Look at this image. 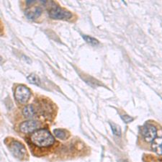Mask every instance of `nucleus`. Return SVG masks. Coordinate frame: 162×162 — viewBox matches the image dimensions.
I'll return each instance as SVG.
<instances>
[{"mask_svg": "<svg viewBox=\"0 0 162 162\" xmlns=\"http://www.w3.org/2000/svg\"><path fill=\"white\" fill-rule=\"evenodd\" d=\"M53 133L59 139L64 140L67 138V133H66L65 130L62 129H55L53 130Z\"/></svg>", "mask_w": 162, "mask_h": 162, "instance_id": "f8f14e48", "label": "nucleus"}, {"mask_svg": "<svg viewBox=\"0 0 162 162\" xmlns=\"http://www.w3.org/2000/svg\"><path fill=\"white\" fill-rule=\"evenodd\" d=\"M82 37H83L84 40L87 43L90 44L91 46H97L99 45V41L95 38H92V37L89 36H85V35H83Z\"/></svg>", "mask_w": 162, "mask_h": 162, "instance_id": "9b49d317", "label": "nucleus"}, {"mask_svg": "<svg viewBox=\"0 0 162 162\" xmlns=\"http://www.w3.org/2000/svg\"><path fill=\"white\" fill-rule=\"evenodd\" d=\"M35 3V1H27V4L28 5H31V4Z\"/></svg>", "mask_w": 162, "mask_h": 162, "instance_id": "2eb2a0df", "label": "nucleus"}, {"mask_svg": "<svg viewBox=\"0 0 162 162\" xmlns=\"http://www.w3.org/2000/svg\"><path fill=\"white\" fill-rule=\"evenodd\" d=\"M31 142L40 148H46L52 146L55 139L51 133L46 129H40L33 132L30 136Z\"/></svg>", "mask_w": 162, "mask_h": 162, "instance_id": "f257e3e1", "label": "nucleus"}, {"mask_svg": "<svg viewBox=\"0 0 162 162\" xmlns=\"http://www.w3.org/2000/svg\"><path fill=\"white\" fill-rule=\"evenodd\" d=\"M27 79H28L29 82L33 84H35V85H37V86L40 85V78H39L38 76L36 75V74H31L28 76Z\"/></svg>", "mask_w": 162, "mask_h": 162, "instance_id": "9d476101", "label": "nucleus"}, {"mask_svg": "<svg viewBox=\"0 0 162 162\" xmlns=\"http://www.w3.org/2000/svg\"><path fill=\"white\" fill-rule=\"evenodd\" d=\"M10 150L13 155L18 159H22L26 153V149L22 143L19 141H12L10 145Z\"/></svg>", "mask_w": 162, "mask_h": 162, "instance_id": "39448f33", "label": "nucleus"}, {"mask_svg": "<svg viewBox=\"0 0 162 162\" xmlns=\"http://www.w3.org/2000/svg\"><path fill=\"white\" fill-rule=\"evenodd\" d=\"M162 146V139L161 137H156L154 139L152 140V149L154 152H156L159 155H161L162 153L161 149Z\"/></svg>", "mask_w": 162, "mask_h": 162, "instance_id": "6e6552de", "label": "nucleus"}, {"mask_svg": "<svg viewBox=\"0 0 162 162\" xmlns=\"http://www.w3.org/2000/svg\"><path fill=\"white\" fill-rule=\"evenodd\" d=\"M121 118H122V120H123L126 123H128V122H130L131 121L133 120V118H132V117L129 115H121Z\"/></svg>", "mask_w": 162, "mask_h": 162, "instance_id": "4468645a", "label": "nucleus"}, {"mask_svg": "<svg viewBox=\"0 0 162 162\" xmlns=\"http://www.w3.org/2000/svg\"><path fill=\"white\" fill-rule=\"evenodd\" d=\"M22 113L26 118H30L34 116L35 113H36V111H35L34 107H33L32 105H29L24 107V109H23L22 110Z\"/></svg>", "mask_w": 162, "mask_h": 162, "instance_id": "1a4fd4ad", "label": "nucleus"}, {"mask_svg": "<svg viewBox=\"0 0 162 162\" xmlns=\"http://www.w3.org/2000/svg\"><path fill=\"white\" fill-rule=\"evenodd\" d=\"M31 95L30 91L28 87L23 85H19L15 91V97L17 102L20 104H25L30 99Z\"/></svg>", "mask_w": 162, "mask_h": 162, "instance_id": "f03ea898", "label": "nucleus"}, {"mask_svg": "<svg viewBox=\"0 0 162 162\" xmlns=\"http://www.w3.org/2000/svg\"><path fill=\"white\" fill-rule=\"evenodd\" d=\"M2 61H3V58L1 56H0V62H2Z\"/></svg>", "mask_w": 162, "mask_h": 162, "instance_id": "dca6fc26", "label": "nucleus"}, {"mask_svg": "<svg viewBox=\"0 0 162 162\" xmlns=\"http://www.w3.org/2000/svg\"><path fill=\"white\" fill-rule=\"evenodd\" d=\"M119 162H127L126 161H119Z\"/></svg>", "mask_w": 162, "mask_h": 162, "instance_id": "f3484780", "label": "nucleus"}, {"mask_svg": "<svg viewBox=\"0 0 162 162\" xmlns=\"http://www.w3.org/2000/svg\"><path fill=\"white\" fill-rule=\"evenodd\" d=\"M141 134L146 141L151 142L154 138L157 137V130L156 127L152 125H146L141 128Z\"/></svg>", "mask_w": 162, "mask_h": 162, "instance_id": "20e7f679", "label": "nucleus"}, {"mask_svg": "<svg viewBox=\"0 0 162 162\" xmlns=\"http://www.w3.org/2000/svg\"><path fill=\"white\" fill-rule=\"evenodd\" d=\"M49 16L52 19H69L72 15L70 12L66 11L56 6V7H53L49 11Z\"/></svg>", "mask_w": 162, "mask_h": 162, "instance_id": "7ed1b4c3", "label": "nucleus"}, {"mask_svg": "<svg viewBox=\"0 0 162 162\" xmlns=\"http://www.w3.org/2000/svg\"><path fill=\"white\" fill-rule=\"evenodd\" d=\"M110 125L111 126V128H112V133H114V135H115L117 136H121V129L120 128V126H118V125L112 123V122H110Z\"/></svg>", "mask_w": 162, "mask_h": 162, "instance_id": "ddd939ff", "label": "nucleus"}, {"mask_svg": "<svg viewBox=\"0 0 162 162\" xmlns=\"http://www.w3.org/2000/svg\"><path fill=\"white\" fill-rule=\"evenodd\" d=\"M38 128V123L36 121L28 120L22 122L19 126V130L22 133H30L35 131Z\"/></svg>", "mask_w": 162, "mask_h": 162, "instance_id": "423d86ee", "label": "nucleus"}, {"mask_svg": "<svg viewBox=\"0 0 162 162\" xmlns=\"http://www.w3.org/2000/svg\"><path fill=\"white\" fill-rule=\"evenodd\" d=\"M42 13V9L40 7H35L32 8H28L25 12V16L27 18L31 20L36 19L40 16Z\"/></svg>", "mask_w": 162, "mask_h": 162, "instance_id": "0eeeda50", "label": "nucleus"}]
</instances>
